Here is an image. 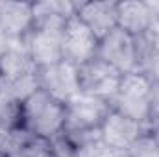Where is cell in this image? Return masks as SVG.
I'll return each mask as SVG.
<instances>
[{"mask_svg":"<svg viewBox=\"0 0 159 157\" xmlns=\"http://www.w3.org/2000/svg\"><path fill=\"white\" fill-rule=\"evenodd\" d=\"M37 72L24 39H9L6 52L0 56V78L2 83H11L19 78Z\"/></svg>","mask_w":159,"mask_h":157,"instance_id":"cell-12","label":"cell"},{"mask_svg":"<svg viewBox=\"0 0 159 157\" xmlns=\"http://www.w3.org/2000/svg\"><path fill=\"white\" fill-rule=\"evenodd\" d=\"M37 79H39L41 91L59 100L61 104H67L72 96H76L80 92L78 67L65 59L54 65L37 69Z\"/></svg>","mask_w":159,"mask_h":157,"instance_id":"cell-6","label":"cell"},{"mask_svg":"<svg viewBox=\"0 0 159 157\" xmlns=\"http://www.w3.org/2000/svg\"><path fill=\"white\" fill-rule=\"evenodd\" d=\"M61 34H63V30L32 28V32L24 37L30 57H32V61L37 69L54 65V63L63 59Z\"/></svg>","mask_w":159,"mask_h":157,"instance_id":"cell-10","label":"cell"},{"mask_svg":"<svg viewBox=\"0 0 159 157\" xmlns=\"http://www.w3.org/2000/svg\"><path fill=\"white\" fill-rule=\"evenodd\" d=\"M128 157H159V146L152 135V129L141 135L128 150Z\"/></svg>","mask_w":159,"mask_h":157,"instance_id":"cell-17","label":"cell"},{"mask_svg":"<svg viewBox=\"0 0 159 157\" xmlns=\"http://www.w3.org/2000/svg\"><path fill=\"white\" fill-rule=\"evenodd\" d=\"M111 105L96 96L78 92L65 104V135L98 131L104 118L109 115Z\"/></svg>","mask_w":159,"mask_h":157,"instance_id":"cell-3","label":"cell"},{"mask_svg":"<svg viewBox=\"0 0 159 157\" xmlns=\"http://www.w3.org/2000/svg\"><path fill=\"white\" fill-rule=\"evenodd\" d=\"M119 28L133 37L144 35L159 20V2L152 0H128L117 2Z\"/></svg>","mask_w":159,"mask_h":157,"instance_id":"cell-9","label":"cell"},{"mask_svg":"<svg viewBox=\"0 0 159 157\" xmlns=\"http://www.w3.org/2000/svg\"><path fill=\"white\" fill-rule=\"evenodd\" d=\"M78 78L80 92L96 96V98L106 100L109 104L119 89L122 72H119L115 67H111L109 63H106L104 59H100L96 56L91 61L78 67Z\"/></svg>","mask_w":159,"mask_h":157,"instance_id":"cell-4","label":"cell"},{"mask_svg":"<svg viewBox=\"0 0 159 157\" xmlns=\"http://www.w3.org/2000/svg\"><path fill=\"white\" fill-rule=\"evenodd\" d=\"M0 85H2V78H0Z\"/></svg>","mask_w":159,"mask_h":157,"instance_id":"cell-22","label":"cell"},{"mask_svg":"<svg viewBox=\"0 0 159 157\" xmlns=\"http://www.w3.org/2000/svg\"><path fill=\"white\" fill-rule=\"evenodd\" d=\"M150 89H152V81L146 76H143L139 72L122 74L119 89H117L113 100L109 102V105L113 111L122 113V115L133 118L141 124H146L150 128V124H148V118H150Z\"/></svg>","mask_w":159,"mask_h":157,"instance_id":"cell-2","label":"cell"},{"mask_svg":"<svg viewBox=\"0 0 159 157\" xmlns=\"http://www.w3.org/2000/svg\"><path fill=\"white\" fill-rule=\"evenodd\" d=\"M100 59L115 67L119 72L128 74L135 72L137 69V41L128 32L115 28L98 43V54Z\"/></svg>","mask_w":159,"mask_h":157,"instance_id":"cell-7","label":"cell"},{"mask_svg":"<svg viewBox=\"0 0 159 157\" xmlns=\"http://www.w3.org/2000/svg\"><path fill=\"white\" fill-rule=\"evenodd\" d=\"M20 126V104L0 85V133Z\"/></svg>","mask_w":159,"mask_h":157,"instance_id":"cell-15","label":"cell"},{"mask_svg":"<svg viewBox=\"0 0 159 157\" xmlns=\"http://www.w3.org/2000/svg\"><path fill=\"white\" fill-rule=\"evenodd\" d=\"M20 126L30 135L52 142L65 131V104L37 89L20 104Z\"/></svg>","mask_w":159,"mask_h":157,"instance_id":"cell-1","label":"cell"},{"mask_svg":"<svg viewBox=\"0 0 159 157\" xmlns=\"http://www.w3.org/2000/svg\"><path fill=\"white\" fill-rule=\"evenodd\" d=\"M146 131H150L146 124H141L133 118L111 109L100 126V139L115 150L128 152L135 144V141L141 135H144Z\"/></svg>","mask_w":159,"mask_h":157,"instance_id":"cell-8","label":"cell"},{"mask_svg":"<svg viewBox=\"0 0 159 157\" xmlns=\"http://www.w3.org/2000/svg\"><path fill=\"white\" fill-rule=\"evenodd\" d=\"M76 13V2L46 0L34 2V28L63 30L67 20Z\"/></svg>","mask_w":159,"mask_h":157,"instance_id":"cell-14","label":"cell"},{"mask_svg":"<svg viewBox=\"0 0 159 157\" xmlns=\"http://www.w3.org/2000/svg\"><path fill=\"white\" fill-rule=\"evenodd\" d=\"M0 157H4V155H2V144H0Z\"/></svg>","mask_w":159,"mask_h":157,"instance_id":"cell-21","label":"cell"},{"mask_svg":"<svg viewBox=\"0 0 159 157\" xmlns=\"http://www.w3.org/2000/svg\"><path fill=\"white\" fill-rule=\"evenodd\" d=\"M98 37L76 17V13L67 20L63 34H61V48L63 59L81 67L83 63L91 61L98 54Z\"/></svg>","mask_w":159,"mask_h":157,"instance_id":"cell-5","label":"cell"},{"mask_svg":"<svg viewBox=\"0 0 159 157\" xmlns=\"http://www.w3.org/2000/svg\"><path fill=\"white\" fill-rule=\"evenodd\" d=\"M124 157H128V154H126V155H124Z\"/></svg>","mask_w":159,"mask_h":157,"instance_id":"cell-23","label":"cell"},{"mask_svg":"<svg viewBox=\"0 0 159 157\" xmlns=\"http://www.w3.org/2000/svg\"><path fill=\"white\" fill-rule=\"evenodd\" d=\"M15 157H56V152H54V144H52L50 141L32 137V139L17 152Z\"/></svg>","mask_w":159,"mask_h":157,"instance_id":"cell-16","label":"cell"},{"mask_svg":"<svg viewBox=\"0 0 159 157\" xmlns=\"http://www.w3.org/2000/svg\"><path fill=\"white\" fill-rule=\"evenodd\" d=\"M150 128L159 126V81H152L150 89V118H148Z\"/></svg>","mask_w":159,"mask_h":157,"instance_id":"cell-18","label":"cell"},{"mask_svg":"<svg viewBox=\"0 0 159 157\" xmlns=\"http://www.w3.org/2000/svg\"><path fill=\"white\" fill-rule=\"evenodd\" d=\"M7 44H9V39H7V35L4 34V30L0 28V56L6 52V48H7Z\"/></svg>","mask_w":159,"mask_h":157,"instance_id":"cell-19","label":"cell"},{"mask_svg":"<svg viewBox=\"0 0 159 157\" xmlns=\"http://www.w3.org/2000/svg\"><path fill=\"white\" fill-rule=\"evenodd\" d=\"M152 135H154V139H156V142H157V146H159V126L152 128Z\"/></svg>","mask_w":159,"mask_h":157,"instance_id":"cell-20","label":"cell"},{"mask_svg":"<svg viewBox=\"0 0 159 157\" xmlns=\"http://www.w3.org/2000/svg\"><path fill=\"white\" fill-rule=\"evenodd\" d=\"M0 28L7 39H24L34 28V4L0 0Z\"/></svg>","mask_w":159,"mask_h":157,"instance_id":"cell-13","label":"cell"},{"mask_svg":"<svg viewBox=\"0 0 159 157\" xmlns=\"http://www.w3.org/2000/svg\"><path fill=\"white\" fill-rule=\"evenodd\" d=\"M76 17L98 37V41L119 28L117 2H76Z\"/></svg>","mask_w":159,"mask_h":157,"instance_id":"cell-11","label":"cell"}]
</instances>
